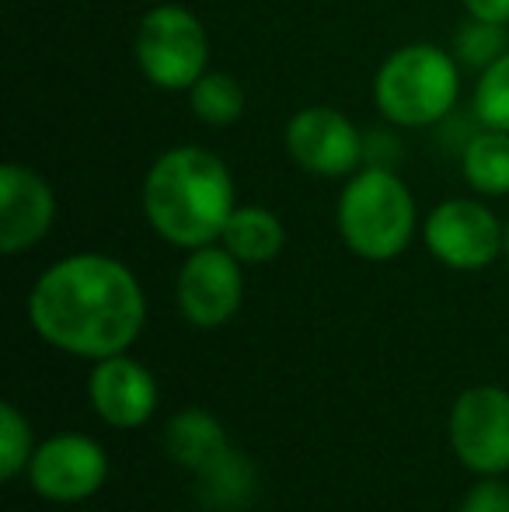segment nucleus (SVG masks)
<instances>
[{"label": "nucleus", "instance_id": "0eeeda50", "mask_svg": "<svg viewBox=\"0 0 509 512\" xmlns=\"http://www.w3.org/2000/svg\"><path fill=\"white\" fill-rule=\"evenodd\" d=\"M422 241L440 265L457 272L489 269L506 244V227L475 199H447L426 216Z\"/></svg>", "mask_w": 509, "mask_h": 512}, {"label": "nucleus", "instance_id": "2eb2a0df", "mask_svg": "<svg viewBox=\"0 0 509 512\" xmlns=\"http://www.w3.org/2000/svg\"><path fill=\"white\" fill-rule=\"evenodd\" d=\"M224 248L238 258L241 265H265L279 258L286 244V230L272 209L265 206H238L224 227Z\"/></svg>", "mask_w": 509, "mask_h": 512}, {"label": "nucleus", "instance_id": "6e6552de", "mask_svg": "<svg viewBox=\"0 0 509 512\" xmlns=\"http://www.w3.org/2000/svg\"><path fill=\"white\" fill-rule=\"evenodd\" d=\"M32 492L56 506H77L102 492L109 481V457L102 443L81 432H56L35 446L28 464Z\"/></svg>", "mask_w": 509, "mask_h": 512}, {"label": "nucleus", "instance_id": "ddd939ff", "mask_svg": "<svg viewBox=\"0 0 509 512\" xmlns=\"http://www.w3.org/2000/svg\"><path fill=\"white\" fill-rule=\"evenodd\" d=\"M199 499L217 512H238L255 499L258 492V471L255 460L245 457L241 450L227 446L224 453L210 460L206 467L196 471Z\"/></svg>", "mask_w": 509, "mask_h": 512}, {"label": "nucleus", "instance_id": "9b49d317", "mask_svg": "<svg viewBox=\"0 0 509 512\" xmlns=\"http://www.w3.org/2000/svg\"><path fill=\"white\" fill-rule=\"evenodd\" d=\"M56 220V192L35 168H0V251L21 255L49 234Z\"/></svg>", "mask_w": 509, "mask_h": 512}, {"label": "nucleus", "instance_id": "20e7f679", "mask_svg": "<svg viewBox=\"0 0 509 512\" xmlns=\"http://www.w3.org/2000/svg\"><path fill=\"white\" fill-rule=\"evenodd\" d=\"M461 95V70L447 49L412 42L394 49L374 77V102L394 126L422 129L443 122Z\"/></svg>", "mask_w": 509, "mask_h": 512}, {"label": "nucleus", "instance_id": "7ed1b4c3", "mask_svg": "<svg viewBox=\"0 0 509 512\" xmlns=\"http://www.w3.org/2000/svg\"><path fill=\"white\" fill-rule=\"evenodd\" d=\"M346 248L363 262H391L415 237V199L391 168H363L349 175L335 206Z\"/></svg>", "mask_w": 509, "mask_h": 512}, {"label": "nucleus", "instance_id": "aec40b11", "mask_svg": "<svg viewBox=\"0 0 509 512\" xmlns=\"http://www.w3.org/2000/svg\"><path fill=\"white\" fill-rule=\"evenodd\" d=\"M506 49V25H492V21L468 18L457 32V56H461L468 67H492Z\"/></svg>", "mask_w": 509, "mask_h": 512}, {"label": "nucleus", "instance_id": "dca6fc26", "mask_svg": "<svg viewBox=\"0 0 509 512\" xmlns=\"http://www.w3.org/2000/svg\"><path fill=\"white\" fill-rule=\"evenodd\" d=\"M464 182L482 196H509V133L482 129L461 150Z\"/></svg>", "mask_w": 509, "mask_h": 512}, {"label": "nucleus", "instance_id": "6ab92c4d", "mask_svg": "<svg viewBox=\"0 0 509 512\" xmlns=\"http://www.w3.org/2000/svg\"><path fill=\"white\" fill-rule=\"evenodd\" d=\"M475 119L485 129L509 133V53L499 56L492 67L482 70L475 84Z\"/></svg>", "mask_w": 509, "mask_h": 512}, {"label": "nucleus", "instance_id": "4be33fe9", "mask_svg": "<svg viewBox=\"0 0 509 512\" xmlns=\"http://www.w3.org/2000/svg\"><path fill=\"white\" fill-rule=\"evenodd\" d=\"M468 18L492 21V25H509V0H461Z\"/></svg>", "mask_w": 509, "mask_h": 512}, {"label": "nucleus", "instance_id": "f3484780", "mask_svg": "<svg viewBox=\"0 0 509 512\" xmlns=\"http://www.w3.org/2000/svg\"><path fill=\"white\" fill-rule=\"evenodd\" d=\"M189 105L206 126H234L245 115V88L231 74H203L189 88Z\"/></svg>", "mask_w": 509, "mask_h": 512}, {"label": "nucleus", "instance_id": "f257e3e1", "mask_svg": "<svg viewBox=\"0 0 509 512\" xmlns=\"http://www.w3.org/2000/svg\"><path fill=\"white\" fill-rule=\"evenodd\" d=\"M35 335L74 359L129 352L147 324V297L133 269L112 255L84 251L49 265L28 293Z\"/></svg>", "mask_w": 509, "mask_h": 512}, {"label": "nucleus", "instance_id": "f8f14e48", "mask_svg": "<svg viewBox=\"0 0 509 512\" xmlns=\"http://www.w3.org/2000/svg\"><path fill=\"white\" fill-rule=\"evenodd\" d=\"M88 398L105 425L140 429L157 411V380L143 363L119 352L95 363L88 377Z\"/></svg>", "mask_w": 509, "mask_h": 512}, {"label": "nucleus", "instance_id": "a211bd4d", "mask_svg": "<svg viewBox=\"0 0 509 512\" xmlns=\"http://www.w3.org/2000/svg\"><path fill=\"white\" fill-rule=\"evenodd\" d=\"M35 453V436L28 418L21 415L18 405H0V478L14 481L21 471H28Z\"/></svg>", "mask_w": 509, "mask_h": 512}, {"label": "nucleus", "instance_id": "412c9836", "mask_svg": "<svg viewBox=\"0 0 509 512\" xmlns=\"http://www.w3.org/2000/svg\"><path fill=\"white\" fill-rule=\"evenodd\" d=\"M457 512H509V485L499 478H482L461 499Z\"/></svg>", "mask_w": 509, "mask_h": 512}, {"label": "nucleus", "instance_id": "423d86ee", "mask_svg": "<svg viewBox=\"0 0 509 512\" xmlns=\"http://www.w3.org/2000/svg\"><path fill=\"white\" fill-rule=\"evenodd\" d=\"M450 446L471 474L503 478L509 471V391L468 387L450 408Z\"/></svg>", "mask_w": 509, "mask_h": 512}, {"label": "nucleus", "instance_id": "39448f33", "mask_svg": "<svg viewBox=\"0 0 509 512\" xmlns=\"http://www.w3.org/2000/svg\"><path fill=\"white\" fill-rule=\"evenodd\" d=\"M133 56L140 74L154 88L189 91L206 74L210 42H206L203 21L189 7L157 4L140 18Z\"/></svg>", "mask_w": 509, "mask_h": 512}, {"label": "nucleus", "instance_id": "1a4fd4ad", "mask_svg": "<svg viewBox=\"0 0 509 512\" xmlns=\"http://www.w3.org/2000/svg\"><path fill=\"white\" fill-rule=\"evenodd\" d=\"M286 150L307 175L318 178H349L367 157L363 133L332 105H307L293 112L286 122Z\"/></svg>", "mask_w": 509, "mask_h": 512}, {"label": "nucleus", "instance_id": "4468645a", "mask_svg": "<svg viewBox=\"0 0 509 512\" xmlns=\"http://www.w3.org/2000/svg\"><path fill=\"white\" fill-rule=\"evenodd\" d=\"M164 446L175 464L196 474L231 443H227V432L217 415H210L206 408H182L178 415H171L168 429H164Z\"/></svg>", "mask_w": 509, "mask_h": 512}, {"label": "nucleus", "instance_id": "f03ea898", "mask_svg": "<svg viewBox=\"0 0 509 512\" xmlns=\"http://www.w3.org/2000/svg\"><path fill=\"white\" fill-rule=\"evenodd\" d=\"M140 203L154 234L185 251L220 241L238 209L231 171L203 147L164 150L143 178Z\"/></svg>", "mask_w": 509, "mask_h": 512}, {"label": "nucleus", "instance_id": "5701e85b", "mask_svg": "<svg viewBox=\"0 0 509 512\" xmlns=\"http://www.w3.org/2000/svg\"><path fill=\"white\" fill-rule=\"evenodd\" d=\"M503 255H506V262H509V220H506V244H503Z\"/></svg>", "mask_w": 509, "mask_h": 512}, {"label": "nucleus", "instance_id": "9d476101", "mask_svg": "<svg viewBox=\"0 0 509 512\" xmlns=\"http://www.w3.org/2000/svg\"><path fill=\"white\" fill-rule=\"evenodd\" d=\"M245 300L241 262L227 248L206 244L189 251L178 272V310L199 331L224 328Z\"/></svg>", "mask_w": 509, "mask_h": 512}]
</instances>
